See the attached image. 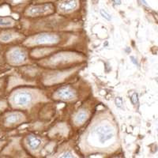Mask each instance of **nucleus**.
<instances>
[{
  "mask_svg": "<svg viewBox=\"0 0 158 158\" xmlns=\"http://www.w3.org/2000/svg\"><path fill=\"white\" fill-rule=\"evenodd\" d=\"M93 135L97 138V140L101 145H104L114 138L115 131L109 124H100L93 131Z\"/></svg>",
  "mask_w": 158,
  "mask_h": 158,
  "instance_id": "obj_1",
  "label": "nucleus"
},
{
  "mask_svg": "<svg viewBox=\"0 0 158 158\" xmlns=\"http://www.w3.org/2000/svg\"><path fill=\"white\" fill-rule=\"evenodd\" d=\"M13 100L17 105H26L32 101V95L29 92H18L14 96Z\"/></svg>",
  "mask_w": 158,
  "mask_h": 158,
  "instance_id": "obj_2",
  "label": "nucleus"
},
{
  "mask_svg": "<svg viewBox=\"0 0 158 158\" xmlns=\"http://www.w3.org/2000/svg\"><path fill=\"white\" fill-rule=\"evenodd\" d=\"M59 41V36L54 34H48V33H43L40 34L35 38V44H54Z\"/></svg>",
  "mask_w": 158,
  "mask_h": 158,
  "instance_id": "obj_3",
  "label": "nucleus"
},
{
  "mask_svg": "<svg viewBox=\"0 0 158 158\" xmlns=\"http://www.w3.org/2000/svg\"><path fill=\"white\" fill-rule=\"evenodd\" d=\"M10 59L14 63H22L26 59V54L21 49H14L10 52Z\"/></svg>",
  "mask_w": 158,
  "mask_h": 158,
  "instance_id": "obj_4",
  "label": "nucleus"
},
{
  "mask_svg": "<svg viewBox=\"0 0 158 158\" xmlns=\"http://www.w3.org/2000/svg\"><path fill=\"white\" fill-rule=\"evenodd\" d=\"M52 10V6L51 4H45L42 6H36L31 7L28 11V14L32 16H36V15H44L45 13H48Z\"/></svg>",
  "mask_w": 158,
  "mask_h": 158,
  "instance_id": "obj_5",
  "label": "nucleus"
},
{
  "mask_svg": "<svg viewBox=\"0 0 158 158\" xmlns=\"http://www.w3.org/2000/svg\"><path fill=\"white\" fill-rule=\"evenodd\" d=\"M57 96L63 100H71L75 97V94L69 87H63L57 92Z\"/></svg>",
  "mask_w": 158,
  "mask_h": 158,
  "instance_id": "obj_6",
  "label": "nucleus"
},
{
  "mask_svg": "<svg viewBox=\"0 0 158 158\" xmlns=\"http://www.w3.org/2000/svg\"><path fill=\"white\" fill-rule=\"evenodd\" d=\"M77 0H63L59 4V9L63 11H70L77 8Z\"/></svg>",
  "mask_w": 158,
  "mask_h": 158,
  "instance_id": "obj_7",
  "label": "nucleus"
},
{
  "mask_svg": "<svg viewBox=\"0 0 158 158\" xmlns=\"http://www.w3.org/2000/svg\"><path fill=\"white\" fill-rule=\"evenodd\" d=\"M28 146L32 149H36L41 144V141L35 135H29L27 138Z\"/></svg>",
  "mask_w": 158,
  "mask_h": 158,
  "instance_id": "obj_8",
  "label": "nucleus"
},
{
  "mask_svg": "<svg viewBox=\"0 0 158 158\" xmlns=\"http://www.w3.org/2000/svg\"><path fill=\"white\" fill-rule=\"evenodd\" d=\"M87 117H88V115H87V113L85 111H79L78 113L76 115L75 118H74V123L77 124L82 123H84L85 121L86 120Z\"/></svg>",
  "mask_w": 158,
  "mask_h": 158,
  "instance_id": "obj_9",
  "label": "nucleus"
},
{
  "mask_svg": "<svg viewBox=\"0 0 158 158\" xmlns=\"http://www.w3.org/2000/svg\"><path fill=\"white\" fill-rule=\"evenodd\" d=\"M21 117H22V115L19 113H11L6 117V121L7 123H15L20 120Z\"/></svg>",
  "mask_w": 158,
  "mask_h": 158,
  "instance_id": "obj_10",
  "label": "nucleus"
},
{
  "mask_svg": "<svg viewBox=\"0 0 158 158\" xmlns=\"http://www.w3.org/2000/svg\"><path fill=\"white\" fill-rule=\"evenodd\" d=\"M14 24V20L10 18H0V26H10Z\"/></svg>",
  "mask_w": 158,
  "mask_h": 158,
  "instance_id": "obj_11",
  "label": "nucleus"
},
{
  "mask_svg": "<svg viewBox=\"0 0 158 158\" xmlns=\"http://www.w3.org/2000/svg\"><path fill=\"white\" fill-rule=\"evenodd\" d=\"M13 39V35L11 33H4L0 36V40L3 42H8Z\"/></svg>",
  "mask_w": 158,
  "mask_h": 158,
  "instance_id": "obj_12",
  "label": "nucleus"
},
{
  "mask_svg": "<svg viewBox=\"0 0 158 158\" xmlns=\"http://www.w3.org/2000/svg\"><path fill=\"white\" fill-rule=\"evenodd\" d=\"M101 16H102L104 19H106L107 21H111V15H110L106 10H103V9L101 10Z\"/></svg>",
  "mask_w": 158,
  "mask_h": 158,
  "instance_id": "obj_13",
  "label": "nucleus"
},
{
  "mask_svg": "<svg viewBox=\"0 0 158 158\" xmlns=\"http://www.w3.org/2000/svg\"><path fill=\"white\" fill-rule=\"evenodd\" d=\"M115 104L116 105L117 108H122L123 104V99L120 97H117L115 99Z\"/></svg>",
  "mask_w": 158,
  "mask_h": 158,
  "instance_id": "obj_14",
  "label": "nucleus"
},
{
  "mask_svg": "<svg viewBox=\"0 0 158 158\" xmlns=\"http://www.w3.org/2000/svg\"><path fill=\"white\" fill-rule=\"evenodd\" d=\"M131 102L133 104H137L138 102V95L137 94H134L133 95L131 96Z\"/></svg>",
  "mask_w": 158,
  "mask_h": 158,
  "instance_id": "obj_15",
  "label": "nucleus"
},
{
  "mask_svg": "<svg viewBox=\"0 0 158 158\" xmlns=\"http://www.w3.org/2000/svg\"><path fill=\"white\" fill-rule=\"evenodd\" d=\"M61 157H73V154L70 152H66L62 155Z\"/></svg>",
  "mask_w": 158,
  "mask_h": 158,
  "instance_id": "obj_16",
  "label": "nucleus"
},
{
  "mask_svg": "<svg viewBox=\"0 0 158 158\" xmlns=\"http://www.w3.org/2000/svg\"><path fill=\"white\" fill-rule=\"evenodd\" d=\"M131 62H132V63H134V64L135 65H136V66H139V64H138V61H137V59H135V57H134V56H131Z\"/></svg>",
  "mask_w": 158,
  "mask_h": 158,
  "instance_id": "obj_17",
  "label": "nucleus"
},
{
  "mask_svg": "<svg viewBox=\"0 0 158 158\" xmlns=\"http://www.w3.org/2000/svg\"><path fill=\"white\" fill-rule=\"evenodd\" d=\"M140 1H141V2H142V3L143 4L144 6H148V4H147V2H146V0H140Z\"/></svg>",
  "mask_w": 158,
  "mask_h": 158,
  "instance_id": "obj_18",
  "label": "nucleus"
},
{
  "mask_svg": "<svg viewBox=\"0 0 158 158\" xmlns=\"http://www.w3.org/2000/svg\"><path fill=\"white\" fill-rule=\"evenodd\" d=\"M114 2H115V3L116 4V5H120L121 4V0H114Z\"/></svg>",
  "mask_w": 158,
  "mask_h": 158,
  "instance_id": "obj_19",
  "label": "nucleus"
},
{
  "mask_svg": "<svg viewBox=\"0 0 158 158\" xmlns=\"http://www.w3.org/2000/svg\"><path fill=\"white\" fill-rule=\"evenodd\" d=\"M156 81H157V82H158V77H157V78H156Z\"/></svg>",
  "mask_w": 158,
  "mask_h": 158,
  "instance_id": "obj_20",
  "label": "nucleus"
}]
</instances>
